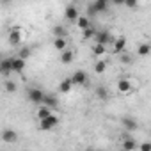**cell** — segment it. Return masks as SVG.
I'll list each match as a JSON object with an SVG mask.
<instances>
[{
  "mask_svg": "<svg viewBox=\"0 0 151 151\" xmlns=\"http://www.w3.org/2000/svg\"><path fill=\"white\" fill-rule=\"evenodd\" d=\"M77 25H78V29L86 30V29H89V27H91V22H89V18H87V16H78Z\"/></svg>",
  "mask_w": 151,
  "mask_h": 151,
  "instance_id": "cell-20",
  "label": "cell"
},
{
  "mask_svg": "<svg viewBox=\"0 0 151 151\" xmlns=\"http://www.w3.org/2000/svg\"><path fill=\"white\" fill-rule=\"evenodd\" d=\"M149 52H151V45H149V43H142V45L137 48L139 57H146V55H149Z\"/></svg>",
  "mask_w": 151,
  "mask_h": 151,
  "instance_id": "cell-17",
  "label": "cell"
},
{
  "mask_svg": "<svg viewBox=\"0 0 151 151\" xmlns=\"http://www.w3.org/2000/svg\"><path fill=\"white\" fill-rule=\"evenodd\" d=\"M25 69V60H22V59H13V73H22Z\"/></svg>",
  "mask_w": 151,
  "mask_h": 151,
  "instance_id": "cell-13",
  "label": "cell"
},
{
  "mask_svg": "<svg viewBox=\"0 0 151 151\" xmlns=\"http://www.w3.org/2000/svg\"><path fill=\"white\" fill-rule=\"evenodd\" d=\"M0 137H2L4 142H9V144H14V142L18 140V133H16L13 128H6V130H2Z\"/></svg>",
  "mask_w": 151,
  "mask_h": 151,
  "instance_id": "cell-4",
  "label": "cell"
},
{
  "mask_svg": "<svg viewBox=\"0 0 151 151\" xmlns=\"http://www.w3.org/2000/svg\"><path fill=\"white\" fill-rule=\"evenodd\" d=\"M20 43H22V32H20V27H14V29H11V32H9V45L18 46Z\"/></svg>",
  "mask_w": 151,
  "mask_h": 151,
  "instance_id": "cell-8",
  "label": "cell"
},
{
  "mask_svg": "<svg viewBox=\"0 0 151 151\" xmlns=\"http://www.w3.org/2000/svg\"><path fill=\"white\" fill-rule=\"evenodd\" d=\"M105 69H107V62H105V60H98V62L94 64V71H96L98 75H101Z\"/></svg>",
  "mask_w": 151,
  "mask_h": 151,
  "instance_id": "cell-25",
  "label": "cell"
},
{
  "mask_svg": "<svg viewBox=\"0 0 151 151\" xmlns=\"http://www.w3.org/2000/svg\"><path fill=\"white\" fill-rule=\"evenodd\" d=\"M43 105L46 107V109H57V105H59V101H57V98L55 96H52V94H45V98H43Z\"/></svg>",
  "mask_w": 151,
  "mask_h": 151,
  "instance_id": "cell-10",
  "label": "cell"
},
{
  "mask_svg": "<svg viewBox=\"0 0 151 151\" xmlns=\"http://www.w3.org/2000/svg\"><path fill=\"white\" fill-rule=\"evenodd\" d=\"M94 93H96V96H98L101 101H107V100H109V91H107L103 86H98V87L94 89Z\"/></svg>",
  "mask_w": 151,
  "mask_h": 151,
  "instance_id": "cell-16",
  "label": "cell"
},
{
  "mask_svg": "<svg viewBox=\"0 0 151 151\" xmlns=\"http://www.w3.org/2000/svg\"><path fill=\"white\" fill-rule=\"evenodd\" d=\"M4 86H6V91H7V93H14V91L18 89L16 82H13V80H7V82H6Z\"/></svg>",
  "mask_w": 151,
  "mask_h": 151,
  "instance_id": "cell-26",
  "label": "cell"
},
{
  "mask_svg": "<svg viewBox=\"0 0 151 151\" xmlns=\"http://www.w3.org/2000/svg\"><path fill=\"white\" fill-rule=\"evenodd\" d=\"M53 46L59 50V52H64L68 48V43H66V37H55L53 39Z\"/></svg>",
  "mask_w": 151,
  "mask_h": 151,
  "instance_id": "cell-14",
  "label": "cell"
},
{
  "mask_svg": "<svg viewBox=\"0 0 151 151\" xmlns=\"http://www.w3.org/2000/svg\"><path fill=\"white\" fill-rule=\"evenodd\" d=\"M84 151H98V149H94V147H87V149H84Z\"/></svg>",
  "mask_w": 151,
  "mask_h": 151,
  "instance_id": "cell-33",
  "label": "cell"
},
{
  "mask_svg": "<svg viewBox=\"0 0 151 151\" xmlns=\"http://www.w3.org/2000/svg\"><path fill=\"white\" fill-rule=\"evenodd\" d=\"M73 57H75V53H73L71 50H68V48H66V50L60 53V62H62V64H69V62L73 60Z\"/></svg>",
  "mask_w": 151,
  "mask_h": 151,
  "instance_id": "cell-15",
  "label": "cell"
},
{
  "mask_svg": "<svg viewBox=\"0 0 151 151\" xmlns=\"http://www.w3.org/2000/svg\"><path fill=\"white\" fill-rule=\"evenodd\" d=\"M94 34H96V30H94L93 27H89V29H86V30H84V37H86V39L94 37Z\"/></svg>",
  "mask_w": 151,
  "mask_h": 151,
  "instance_id": "cell-28",
  "label": "cell"
},
{
  "mask_svg": "<svg viewBox=\"0 0 151 151\" xmlns=\"http://www.w3.org/2000/svg\"><path fill=\"white\" fill-rule=\"evenodd\" d=\"M139 147H140V151H151V142H142Z\"/></svg>",
  "mask_w": 151,
  "mask_h": 151,
  "instance_id": "cell-29",
  "label": "cell"
},
{
  "mask_svg": "<svg viewBox=\"0 0 151 151\" xmlns=\"http://www.w3.org/2000/svg\"><path fill=\"white\" fill-rule=\"evenodd\" d=\"M53 34H55V37H68V30L62 25H55L53 27Z\"/></svg>",
  "mask_w": 151,
  "mask_h": 151,
  "instance_id": "cell-22",
  "label": "cell"
},
{
  "mask_svg": "<svg viewBox=\"0 0 151 151\" xmlns=\"http://www.w3.org/2000/svg\"><path fill=\"white\" fill-rule=\"evenodd\" d=\"M50 116H52V110L46 109L45 105L37 109V119H39V121H43V119H46V117H50Z\"/></svg>",
  "mask_w": 151,
  "mask_h": 151,
  "instance_id": "cell-19",
  "label": "cell"
},
{
  "mask_svg": "<svg viewBox=\"0 0 151 151\" xmlns=\"http://www.w3.org/2000/svg\"><path fill=\"white\" fill-rule=\"evenodd\" d=\"M87 14H89V16H94V14H98V13L94 11V7H93V4H89V6H87Z\"/></svg>",
  "mask_w": 151,
  "mask_h": 151,
  "instance_id": "cell-31",
  "label": "cell"
},
{
  "mask_svg": "<svg viewBox=\"0 0 151 151\" xmlns=\"http://www.w3.org/2000/svg\"><path fill=\"white\" fill-rule=\"evenodd\" d=\"M64 16H66V20H68V22H77V20H78V16H80V14H78L77 6H73V4H71V6H68V7H66V11H64Z\"/></svg>",
  "mask_w": 151,
  "mask_h": 151,
  "instance_id": "cell-7",
  "label": "cell"
},
{
  "mask_svg": "<svg viewBox=\"0 0 151 151\" xmlns=\"http://www.w3.org/2000/svg\"><path fill=\"white\" fill-rule=\"evenodd\" d=\"M117 89L121 91V93H128V91H132V82L130 80H119L117 82Z\"/></svg>",
  "mask_w": 151,
  "mask_h": 151,
  "instance_id": "cell-18",
  "label": "cell"
},
{
  "mask_svg": "<svg viewBox=\"0 0 151 151\" xmlns=\"http://www.w3.org/2000/svg\"><path fill=\"white\" fill-rule=\"evenodd\" d=\"M126 7H137V2H135V0H124V2H123Z\"/></svg>",
  "mask_w": 151,
  "mask_h": 151,
  "instance_id": "cell-30",
  "label": "cell"
},
{
  "mask_svg": "<svg viewBox=\"0 0 151 151\" xmlns=\"http://www.w3.org/2000/svg\"><path fill=\"white\" fill-rule=\"evenodd\" d=\"M93 52H94V55H103V53H105V46H103V45H96V43H94Z\"/></svg>",
  "mask_w": 151,
  "mask_h": 151,
  "instance_id": "cell-27",
  "label": "cell"
},
{
  "mask_svg": "<svg viewBox=\"0 0 151 151\" xmlns=\"http://www.w3.org/2000/svg\"><path fill=\"white\" fill-rule=\"evenodd\" d=\"M121 62L128 64V62H130V57H128V55H121Z\"/></svg>",
  "mask_w": 151,
  "mask_h": 151,
  "instance_id": "cell-32",
  "label": "cell"
},
{
  "mask_svg": "<svg viewBox=\"0 0 151 151\" xmlns=\"http://www.w3.org/2000/svg\"><path fill=\"white\" fill-rule=\"evenodd\" d=\"M27 98H29V101H32V103H43L45 93H43L41 89H37V87H30V89L27 91Z\"/></svg>",
  "mask_w": 151,
  "mask_h": 151,
  "instance_id": "cell-1",
  "label": "cell"
},
{
  "mask_svg": "<svg viewBox=\"0 0 151 151\" xmlns=\"http://www.w3.org/2000/svg\"><path fill=\"white\" fill-rule=\"evenodd\" d=\"M121 124H123V128H126V130H130V132H135V130L139 128V123H137L135 119L128 117V116H124V117L121 119Z\"/></svg>",
  "mask_w": 151,
  "mask_h": 151,
  "instance_id": "cell-9",
  "label": "cell"
},
{
  "mask_svg": "<svg viewBox=\"0 0 151 151\" xmlns=\"http://www.w3.org/2000/svg\"><path fill=\"white\" fill-rule=\"evenodd\" d=\"M13 73V59H2L0 60V75L9 77Z\"/></svg>",
  "mask_w": 151,
  "mask_h": 151,
  "instance_id": "cell-6",
  "label": "cell"
},
{
  "mask_svg": "<svg viewBox=\"0 0 151 151\" xmlns=\"http://www.w3.org/2000/svg\"><path fill=\"white\" fill-rule=\"evenodd\" d=\"M93 7H94L96 13H105L109 9V2L107 0H96V2L93 4Z\"/></svg>",
  "mask_w": 151,
  "mask_h": 151,
  "instance_id": "cell-12",
  "label": "cell"
},
{
  "mask_svg": "<svg viewBox=\"0 0 151 151\" xmlns=\"http://www.w3.org/2000/svg\"><path fill=\"white\" fill-rule=\"evenodd\" d=\"M30 53H32V50H30L29 46H23V48L20 50V53H18V59H22V60H25L27 57H30Z\"/></svg>",
  "mask_w": 151,
  "mask_h": 151,
  "instance_id": "cell-24",
  "label": "cell"
},
{
  "mask_svg": "<svg viewBox=\"0 0 151 151\" xmlns=\"http://www.w3.org/2000/svg\"><path fill=\"white\" fill-rule=\"evenodd\" d=\"M57 124H59V119H57V116H53V114H52L50 117H46V119L39 121V130L48 132V130H53Z\"/></svg>",
  "mask_w": 151,
  "mask_h": 151,
  "instance_id": "cell-2",
  "label": "cell"
},
{
  "mask_svg": "<svg viewBox=\"0 0 151 151\" xmlns=\"http://www.w3.org/2000/svg\"><path fill=\"white\" fill-rule=\"evenodd\" d=\"M71 87H73V84H71V80H69V78H64V80L59 84V91H60V93H69V91H71Z\"/></svg>",
  "mask_w": 151,
  "mask_h": 151,
  "instance_id": "cell-21",
  "label": "cell"
},
{
  "mask_svg": "<svg viewBox=\"0 0 151 151\" xmlns=\"http://www.w3.org/2000/svg\"><path fill=\"white\" fill-rule=\"evenodd\" d=\"M73 86H86L87 84V75L86 71H75V75L69 78Z\"/></svg>",
  "mask_w": 151,
  "mask_h": 151,
  "instance_id": "cell-5",
  "label": "cell"
},
{
  "mask_svg": "<svg viewBox=\"0 0 151 151\" xmlns=\"http://www.w3.org/2000/svg\"><path fill=\"white\" fill-rule=\"evenodd\" d=\"M121 147H123V151H135L137 149V140L135 139H124Z\"/></svg>",
  "mask_w": 151,
  "mask_h": 151,
  "instance_id": "cell-11",
  "label": "cell"
},
{
  "mask_svg": "<svg viewBox=\"0 0 151 151\" xmlns=\"http://www.w3.org/2000/svg\"><path fill=\"white\" fill-rule=\"evenodd\" d=\"M94 41H96V45H107V43H110L112 41V36L109 34V30H96V34H94V37H93Z\"/></svg>",
  "mask_w": 151,
  "mask_h": 151,
  "instance_id": "cell-3",
  "label": "cell"
},
{
  "mask_svg": "<svg viewBox=\"0 0 151 151\" xmlns=\"http://www.w3.org/2000/svg\"><path fill=\"white\" fill-rule=\"evenodd\" d=\"M124 45H126V39H124V37H119V39L114 41V50H116V52H121V50L124 48Z\"/></svg>",
  "mask_w": 151,
  "mask_h": 151,
  "instance_id": "cell-23",
  "label": "cell"
}]
</instances>
